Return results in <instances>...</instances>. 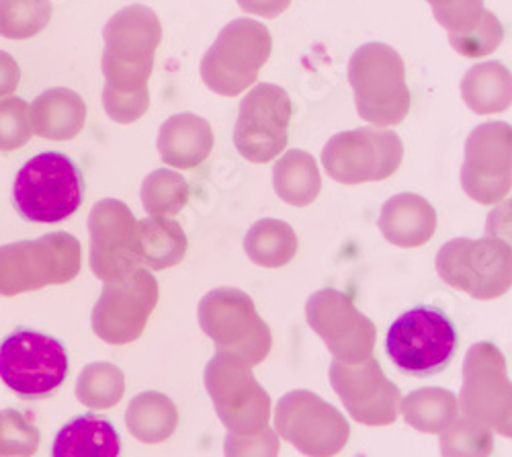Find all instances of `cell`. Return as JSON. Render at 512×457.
<instances>
[{"label": "cell", "mask_w": 512, "mask_h": 457, "mask_svg": "<svg viewBox=\"0 0 512 457\" xmlns=\"http://www.w3.org/2000/svg\"><path fill=\"white\" fill-rule=\"evenodd\" d=\"M103 39L101 68L105 85L119 93L148 89L156 50L162 41L158 15L144 5L125 7L105 23Z\"/></svg>", "instance_id": "6da1fadb"}, {"label": "cell", "mask_w": 512, "mask_h": 457, "mask_svg": "<svg viewBox=\"0 0 512 457\" xmlns=\"http://www.w3.org/2000/svg\"><path fill=\"white\" fill-rule=\"evenodd\" d=\"M349 85L359 117L375 128H392L410 111L402 56L388 44H365L349 60Z\"/></svg>", "instance_id": "7a4b0ae2"}, {"label": "cell", "mask_w": 512, "mask_h": 457, "mask_svg": "<svg viewBox=\"0 0 512 457\" xmlns=\"http://www.w3.org/2000/svg\"><path fill=\"white\" fill-rule=\"evenodd\" d=\"M82 251L76 236L52 232L0 246V296L13 298L78 277Z\"/></svg>", "instance_id": "3957f363"}, {"label": "cell", "mask_w": 512, "mask_h": 457, "mask_svg": "<svg viewBox=\"0 0 512 457\" xmlns=\"http://www.w3.org/2000/svg\"><path fill=\"white\" fill-rule=\"evenodd\" d=\"M84 185L76 164L60 152H44L27 160L15 177L13 203L33 224H60L76 214Z\"/></svg>", "instance_id": "277c9868"}, {"label": "cell", "mask_w": 512, "mask_h": 457, "mask_svg": "<svg viewBox=\"0 0 512 457\" xmlns=\"http://www.w3.org/2000/svg\"><path fill=\"white\" fill-rule=\"evenodd\" d=\"M273 50L269 29L254 19L230 21L201 60L205 87L222 97H238L259 80Z\"/></svg>", "instance_id": "5b68a950"}, {"label": "cell", "mask_w": 512, "mask_h": 457, "mask_svg": "<svg viewBox=\"0 0 512 457\" xmlns=\"http://www.w3.org/2000/svg\"><path fill=\"white\" fill-rule=\"evenodd\" d=\"M197 318L218 351L232 353L250 367L261 365L269 357L273 347L271 328L242 289H211L199 302Z\"/></svg>", "instance_id": "8992f818"}, {"label": "cell", "mask_w": 512, "mask_h": 457, "mask_svg": "<svg viewBox=\"0 0 512 457\" xmlns=\"http://www.w3.org/2000/svg\"><path fill=\"white\" fill-rule=\"evenodd\" d=\"M203 382L218 419L230 433L248 435L269 427L271 398L256 382L246 361L232 353L216 351L205 365Z\"/></svg>", "instance_id": "52a82bcc"}, {"label": "cell", "mask_w": 512, "mask_h": 457, "mask_svg": "<svg viewBox=\"0 0 512 457\" xmlns=\"http://www.w3.org/2000/svg\"><path fill=\"white\" fill-rule=\"evenodd\" d=\"M437 273L474 300H496L512 287V251L496 238H453L437 253Z\"/></svg>", "instance_id": "ba28073f"}, {"label": "cell", "mask_w": 512, "mask_h": 457, "mask_svg": "<svg viewBox=\"0 0 512 457\" xmlns=\"http://www.w3.org/2000/svg\"><path fill=\"white\" fill-rule=\"evenodd\" d=\"M386 349L394 365L414 378H429L451 363L457 349L453 322L435 308H412L388 330Z\"/></svg>", "instance_id": "9c48e42d"}, {"label": "cell", "mask_w": 512, "mask_h": 457, "mask_svg": "<svg viewBox=\"0 0 512 457\" xmlns=\"http://www.w3.org/2000/svg\"><path fill=\"white\" fill-rule=\"evenodd\" d=\"M68 376L64 345L35 330H15L0 345V382L23 400L52 396Z\"/></svg>", "instance_id": "30bf717a"}, {"label": "cell", "mask_w": 512, "mask_h": 457, "mask_svg": "<svg viewBox=\"0 0 512 457\" xmlns=\"http://www.w3.org/2000/svg\"><path fill=\"white\" fill-rule=\"evenodd\" d=\"M404 144L386 128H361L332 136L322 150L326 175L340 185L377 183L392 177L402 164Z\"/></svg>", "instance_id": "8fae6325"}, {"label": "cell", "mask_w": 512, "mask_h": 457, "mask_svg": "<svg viewBox=\"0 0 512 457\" xmlns=\"http://www.w3.org/2000/svg\"><path fill=\"white\" fill-rule=\"evenodd\" d=\"M275 431L306 457H334L351 437L345 414L310 390L287 392L277 402Z\"/></svg>", "instance_id": "7c38bea8"}, {"label": "cell", "mask_w": 512, "mask_h": 457, "mask_svg": "<svg viewBox=\"0 0 512 457\" xmlns=\"http://www.w3.org/2000/svg\"><path fill=\"white\" fill-rule=\"evenodd\" d=\"M158 296V281L146 267L136 269L121 281L103 283V292L91 316L93 332L107 345L138 341L158 304Z\"/></svg>", "instance_id": "4fadbf2b"}, {"label": "cell", "mask_w": 512, "mask_h": 457, "mask_svg": "<svg viewBox=\"0 0 512 457\" xmlns=\"http://www.w3.org/2000/svg\"><path fill=\"white\" fill-rule=\"evenodd\" d=\"M289 95L271 82H259L240 103L234 128V146L250 162L265 164L277 158L289 140Z\"/></svg>", "instance_id": "5bb4252c"}, {"label": "cell", "mask_w": 512, "mask_h": 457, "mask_svg": "<svg viewBox=\"0 0 512 457\" xmlns=\"http://www.w3.org/2000/svg\"><path fill=\"white\" fill-rule=\"evenodd\" d=\"M306 320L336 361L361 363L373 357L375 324L338 289L326 287L312 294L306 304Z\"/></svg>", "instance_id": "9a60e30c"}, {"label": "cell", "mask_w": 512, "mask_h": 457, "mask_svg": "<svg viewBox=\"0 0 512 457\" xmlns=\"http://www.w3.org/2000/svg\"><path fill=\"white\" fill-rule=\"evenodd\" d=\"M461 187L482 205H496L512 189V126L482 123L465 142Z\"/></svg>", "instance_id": "2e32d148"}, {"label": "cell", "mask_w": 512, "mask_h": 457, "mask_svg": "<svg viewBox=\"0 0 512 457\" xmlns=\"http://www.w3.org/2000/svg\"><path fill=\"white\" fill-rule=\"evenodd\" d=\"M91 269L103 283L121 281L142 267L138 220L119 199H101L89 214Z\"/></svg>", "instance_id": "e0dca14e"}, {"label": "cell", "mask_w": 512, "mask_h": 457, "mask_svg": "<svg viewBox=\"0 0 512 457\" xmlns=\"http://www.w3.org/2000/svg\"><path fill=\"white\" fill-rule=\"evenodd\" d=\"M459 410L496 431L512 412V382L508 380L506 359L492 343H476L463 359V384Z\"/></svg>", "instance_id": "ac0fdd59"}, {"label": "cell", "mask_w": 512, "mask_h": 457, "mask_svg": "<svg viewBox=\"0 0 512 457\" xmlns=\"http://www.w3.org/2000/svg\"><path fill=\"white\" fill-rule=\"evenodd\" d=\"M330 386L345 404L351 417L367 427H388L400 414L402 394L390 382L377 359L369 357L361 363L332 361Z\"/></svg>", "instance_id": "d6986e66"}, {"label": "cell", "mask_w": 512, "mask_h": 457, "mask_svg": "<svg viewBox=\"0 0 512 457\" xmlns=\"http://www.w3.org/2000/svg\"><path fill=\"white\" fill-rule=\"evenodd\" d=\"M379 230L394 246L418 248L435 236L437 212L424 197L416 193H400L383 203Z\"/></svg>", "instance_id": "ffe728a7"}, {"label": "cell", "mask_w": 512, "mask_h": 457, "mask_svg": "<svg viewBox=\"0 0 512 457\" xmlns=\"http://www.w3.org/2000/svg\"><path fill=\"white\" fill-rule=\"evenodd\" d=\"M213 142L209 121L195 113H179L162 123L156 148L164 164L189 171L211 154Z\"/></svg>", "instance_id": "44dd1931"}, {"label": "cell", "mask_w": 512, "mask_h": 457, "mask_svg": "<svg viewBox=\"0 0 512 457\" xmlns=\"http://www.w3.org/2000/svg\"><path fill=\"white\" fill-rule=\"evenodd\" d=\"M29 115L35 136L66 142L82 132L87 121V103L78 93L58 87L35 97L29 105Z\"/></svg>", "instance_id": "7402d4cb"}, {"label": "cell", "mask_w": 512, "mask_h": 457, "mask_svg": "<svg viewBox=\"0 0 512 457\" xmlns=\"http://www.w3.org/2000/svg\"><path fill=\"white\" fill-rule=\"evenodd\" d=\"M119 453V433L95 414H84L64 425L52 447V457H119Z\"/></svg>", "instance_id": "603a6c76"}, {"label": "cell", "mask_w": 512, "mask_h": 457, "mask_svg": "<svg viewBox=\"0 0 512 457\" xmlns=\"http://www.w3.org/2000/svg\"><path fill=\"white\" fill-rule=\"evenodd\" d=\"M461 97L476 115L502 113L512 105V72L498 60L476 64L461 80Z\"/></svg>", "instance_id": "cb8c5ba5"}, {"label": "cell", "mask_w": 512, "mask_h": 457, "mask_svg": "<svg viewBox=\"0 0 512 457\" xmlns=\"http://www.w3.org/2000/svg\"><path fill=\"white\" fill-rule=\"evenodd\" d=\"M125 425L140 443L158 445L175 435L179 427V410L162 392H142L127 406Z\"/></svg>", "instance_id": "d4e9b609"}, {"label": "cell", "mask_w": 512, "mask_h": 457, "mask_svg": "<svg viewBox=\"0 0 512 457\" xmlns=\"http://www.w3.org/2000/svg\"><path fill=\"white\" fill-rule=\"evenodd\" d=\"M138 238L142 267L152 273L179 265L187 255V234L173 218L138 220Z\"/></svg>", "instance_id": "484cf974"}, {"label": "cell", "mask_w": 512, "mask_h": 457, "mask_svg": "<svg viewBox=\"0 0 512 457\" xmlns=\"http://www.w3.org/2000/svg\"><path fill=\"white\" fill-rule=\"evenodd\" d=\"M273 187L281 201L293 207H308L322 189L320 169L306 150H289L273 166Z\"/></svg>", "instance_id": "4316f807"}, {"label": "cell", "mask_w": 512, "mask_h": 457, "mask_svg": "<svg viewBox=\"0 0 512 457\" xmlns=\"http://www.w3.org/2000/svg\"><path fill=\"white\" fill-rule=\"evenodd\" d=\"M297 248L300 242H297L295 230L287 222L273 218L252 224L244 236L246 257L265 269L285 267L297 255Z\"/></svg>", "instance_id": "83f0119b"}, {"label": "cell", "mask_w": 512, "mask_h": 457, "mask_svg": "<svg viewBox=\"0 0 512 457\" xmlns=\"http://www.w3.org/2000/svg\"><path fill=\"white\" fill-rule=\"evenodd\" d=\"M400 412L412 429L441 435L459 417V398L445 388H420L402 398Z\"/></svg>", "instance_id": "f1b7e54d"}, {"label": "cell", "mask_w": 512, "mask_h": 457, "mask_svg": "<svg viewBox=\"0 0 512 457\" xmlns=\"http://www.w3.org/2000/svg\"><path fill=\"white\" fill-rule=\"evenodd\" d=\"M125 392L123 371L107 361L89 363L76 380V398L91 410H107L119 404Z\"/></svg>", "instance_id": "f546056e"}, {"label": "cell", "mask_w": 512, "mask_h": 457, "mask_svg": "<svg viewBox=\"0 0 512 457\" xmlns=\"http://www.w3.org/2000/svg\"><path fill=\"white\" fill-rule=\"evenodd\" d=\"M189 183L177 171L158 169L142 183V205L152 218H175L189 203Z\"/></svg>", "instance_id": "4dcf8cb0"}, {"label": "cell", "mask_w": 512, "mask_h": 457, "mask_svg": "<svg viewBox=\"0 0 512 457\" xmlns=\"http://www.w3.org/2000/svg\"><path fill=\"white\" fill-rule=\"evenodd\" d=\"M52 19V0H0V37L29 39Z\"/></svg>", "instance_id": "1f68e13d"}, {"label": "cell", "mask_w": 512, "mask_h": 457, "mask_svg": "<svg viewBox=\"0 0 512 457\" xmlns=\"http://www.w3.org/2000/svg\"><path fill=\"white\" fill-rule=\"evenodd\" d=\"M439 451L443 457H490L494 433L490 427L463 414L441 433Z\"/></svg>", "instance_id": "d6a6232c"}, {"label": "cell", "mask_w": 512, "mask_h": 457, "mask_svg": "<svg viewBox=\"0 0 512 457\" xmlns=\"http://www.w3.org/2000/svg\"><path fill=\"white\" fill-rule=\"evenodd\" d=\"M39 429L15 408L0 410V457H31L39 449Z\"/></svg>", "instance_id": "836d02e7"}, {"label": "cell", "mask_w": 512, "mask_h": 457, "mask_svg": "<svg viewBox=\"0 0 512 457\" xmlns=\"http://www.w3.org/2000/svg\"><path fill=\"white\" fill-rule=\"evenodd\" d=\"M504 39V27L492 11H486L480 23L465 33H449L451 48L465 58H486L496 52Z\"/></svg>", "instance_id": "e575fe53"}, {"label": "cell", "mask_w": 512, "mask_h": 457, "mask_svg": "<svg viewBox=\"0 0 512 457\" xmlns=\"http://www.w3.org/2000/svg\"><path fill=\"white\" fill-rule=\"evenodd\" d=\"M33 136L29 103L19 97L0 99V152L23 148Z\"/></svg>", "instance_id": "d590c367"}, {"label": "cell", "mask_w": 512, "mask_h": 457, "mask_svg": "<svg viewBox=\"0 0 512 457\" xmlns=\"http://www.w3.org/2000/svg\"><path fill=\"white\" fill-rule=\"evenodd\" d=\"M281 443L275 429L265 427L259 433H230L224 439L226 457H279Z\"/></svg>", "instance_id": "8d00e7d4"}, {"label": "cell", "mask_w": 512, "mask_h": 457, "mask_svg": "<svg viewBox=\"0 0 512 457\" xmlns=\"http://www.w3.org/2000/svg\"><path fill=\"white\" fill-rule=\"evenodd\" d=\"M103 107L107 115L123 123V126H130V123L138 121L140 117L146 115L150 107V91H138V93H119L111 87H103Z\"/></svg>", "instance_id": "74e56055"}, {"label": "cell", "mask_w": 512, "mask_h": 457, "mask_svg": "<svg viewBox=\"0 0 512 457\" xmlns=\"http://www.w3.org/2000/svg\"><path fill=\"white\" fill-rule=\"evenodd\" d=\"M484 13V0H451L449 5L433 9L437 23L449 33H465L474 29Z\"/></svg>", "instance_id": "f35d334b"}, {"label": "cell", "mask_w": 512, "mask_h": 457, "mask_svg": "<svg viewBox=\"0 0 512 457\" xmlns=\"http://www.w3.org/2000/svg\"><path fill=\"white\" fill-rule=\"evenodd\" d=\"M484 232L488 238L504 242L512 251V197L502 199L492 207V212L486 218Z\"/></svg>", "instance_id": "ab89813d"}, {"label": "cell", "mask_w": 512, "mask_h": 457, "mask_svg": "<svg viewBox=\"0 0 512 457\" xmlns=\"http://www.w3.org/2000/svg\"><path fill=\"white\" fill-rule=\"evenodd\" d=\"M21 80V68L17 64V60L0 50V99L13 97V93L19 87Z\"/></svg>", "instance_id": "60d3db41"}, {"label": "cell", "mask_w": 512, "mask_h": 457, "mask_svg": "<svg viewBox=\"0 0 512 457\" xmlns=\"http://www.w3.org/2000/svg\"><path fill=\"white\" fill-rule=\"evenodd\" d=\"M238 5L248 15L275 19L289 9L291 0H238Z\"/></svg>", "instance_id": "b9f144b4"}, {"label": "cell", "mask_w": 512, "mask_h": 457, "mask_svg": "<svg viewBox=\"0 0 512 457\" xmlns=\"http://www.w3.org/2000/svg\"><path fill=\"white\" fill-rule=\"evenodd\" d=\"M496 433L498 435H502V437H508V439H512V412H510V417L496 429Z\"/></svg>", "instance_id": "7bdbcfd3"}, {"label": "cell", "mask_w": 512, "mask_h": 457, "mask_svg": "<svg viewBox=\"0 0 512 457\" xmlns=\"http://www.w3.org/2000/svg\"><path fill=\"white\" fill-rule=\"evenodd\" d=\"M426 3H429L433 9H437V7H443V5H449L451 0H426Z\"/></svg>", "instance_id": "ee69618b"}]
</instances>
